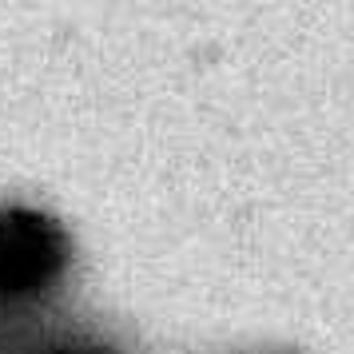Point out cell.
<instances>
[{
	"label": "cell",
	"mask_w": 354,
	"mask_h": 354,
	"mask_svg": "<svg viewBox=\"0 0 354 354\" xmlns=\"http://www.w3.org/2000/svg\"><path fill=\"white\" fill-rule=\"evenodd\" d=\"M72 263V239L56 215L0 207V295L48 290Z\"/></svg>",
	"instance_id": "6da1fadb"
},
{
	"label": "cell",
	"mask_w": 354,
	"mask_h": 354,
	"mask_svg": "<svg viewBox=\"0 0 354 354\" xmlns=\"http://www.w3.org/2000/svg\"><path fill=\"white\" fill-rule=\"evenodd\" d=\"M52 354H112V351H104V346H92V342H76V346H56Z\"/></svg>",
	"instance_id": "7a4b0ae2"
}]
</instances>
